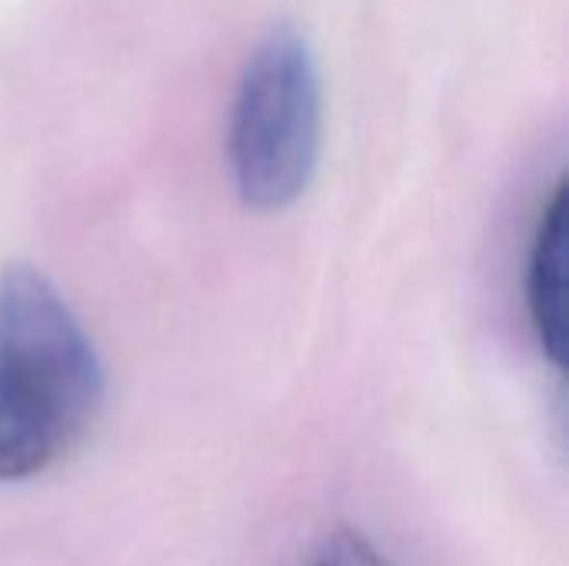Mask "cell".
<instances>
[{"instance_id": "cell-3", "label": "cell", "mask_w": 569, "mask_h": 566, "mask_svg": "<svg viewBox=\"0 0 569 566\" xmlns=\"http://www.w3.org/2000/svg\"><path fill=\"white\" fill-rule=\"evenodd\" d=\"M569 240V203L567 183L553 187L550 203L543 207L530 260H527V310L533 334L557 370L567 367L569 347V280H567V244Z\"/></svg>"}, {"instance_id": "cell-4", "label": "cell", "mask_w": 569, "mask_h": 566, "mask_svg": "<svg viewBox=\"0 0 569 566\" xmlns=\"http://www.w3.org/2000/svg\"><path fill=\"white\" fill-rule=\"evenodd\" d=\"M60 457L63 447L47 420L0 370V484L30 480Z\"/></svg>"}, {"instance_id": "cell-5", "label": "cell", "mask_w": 569, "mask_h": 566, "mask_svg": "<svg viewBox=\"0 0 569 566\" xmlns=\"http://www.w3.org/2000/svg\"><path fill=\"white\" fill-rule=\"evenodd\" d=\"M310 566H393L360 530L353 527H337L320 550L313 554Z\"/></svg>"}, {"instance_id": "cell-2", "label": "cell", "mask_w": 569, "mask_h": 566, "mask_svg": "<svg viewBox=\"0 0 569 566\" xmlns=\"http://www.w3.org/2000/svg\"><path fill=\"white\" fill-rule=\"evenodd\" d=\"M0 370L37 407L63 454L87 440L103 407V367L70 304L30 264L0 270Z\"/></svg>"}, {"instance_id": "cell-1", "label": "cell", "mask_w": 569, "mask_h": 566, "mask_svg": "<svg viewBox=\"0 0 569 566\" xmlns=\"http://www.w3.org/2000/svg\"><path fill=\"white\" fill-rule=\"evenodd\" d=\"M320 140L317 53L300 27L277 23L250 50L230 107L227 160L240 200L260 214L293 207L317 173Z\"/></svg>"}]
</instances>
